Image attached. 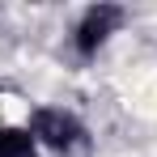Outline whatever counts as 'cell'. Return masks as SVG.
I'll list each match as a JSON object with an SVG mask.
<instances>
[{
    "label": "cell",
    "instance_id": "6da1fadb",
    "mask_svg": "<svg viewBox=\"0 0 157 157\" xmlns=\"http://www.w3.org/2000/svg\"><path fill=\"white\" fill-rule=\"evenodd\" d=\"M30 136H34L38 144L55 149V153H72L81 140H85V128L77 123V115L55 110V106H43V110H34V119H30Z\"/></svg>",
    "mask_w": 157,
    "mask_h": 157
},
{
    "label": "cell",
    "instance_id": "7a4b0ae2",
    "mask_svg": "<svg viewBox=\"0 0 157 157\" xmlns=\"http://www.w3.org/2000/svg\"><path fill=\"white\" fill-rule=\"evenodd\" d=\"M119 26H123V9H119V4H94V9L81 13L77 34H72V47H77L81 55H94Z\"/></svg>",
    "mask_w": 157,
    "mask_h": 157
},
{
    "label": "cell",
    "instance_id": "3957f363",
    "mask_svg": "<svg viewBox=\"0 0 157 157\" xmlns=\"http://www.w3.org/2000/svg\"><path fill=\"white\" fill-rule=\"evenodd\" d=\"M38 140L30 136V128H0V157H34Z\"/></svg>",
    "mask_w": 157,
    "mask_h": 157
}]
</instances>
